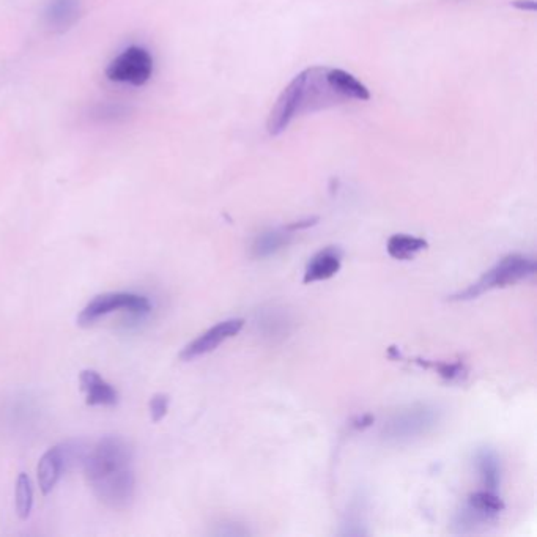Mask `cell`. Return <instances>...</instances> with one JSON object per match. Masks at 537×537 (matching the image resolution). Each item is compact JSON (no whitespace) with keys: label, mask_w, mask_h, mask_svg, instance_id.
Wrapping results in <instances>:
<instances>
[{"label":"cell","mask_w":537,"mask_h":537,"mask_svg":"<svg viewBox=\"0 0 537 537\" xmlns=\"http://www.w3.org/2000/svg\"><path fill=\"white\" fill-rule=\"evenodd\" d=\"M95 497L111 509L130 508L136 493L133 449L123 438L109 435L87 451L82 462Z\"/></svg>","instance_id":"cell-1"},{"label":"cell","mask_w":537,"mask_h":537,"mask_svg":"<svg viewBox=\"0 0 537 537\" xmlns=\"http://www.w3.org/2000/svg\"><path fill=\"white\" fill-rule=\"evenodd\" d=\"M441 421V410L432 404H413L394 413L382 429L389 445H408L432 434Z\"/></svg>","instance_id":"cell-2"},{"label":"cell","mask_w":537,"mask_h":537,"mask_svg":"<svg viewBox=\"0 0 537 537\" xmlns=\"http://www.w3.org/2000/svg\"><path fill=\"white\" fill-rule=\"evenodd\" d=\"M536 260L523 254H509L503 257L495 267L484 273L481 279L475 284L463 290V292L452 295L451 301L475 300L482 293L489 292L501 287L514 286L517 282L533 278L536 275Z\"/></svg>","instance_id":"cell-3"},{"label":"cell","mask_w":537,"mask_h":537,"mask_svg":"<svg viewBox=\"0 0 537 537\" xmlns=\"http://www.w3.org/2000/svg\"><path fill=\"white\" fill-rule=\"evenodd\" d=\"M115 311H126L134 315L149 314L152 304L149 298L136 295V293L111 292L103 293L93 298L86 308L82 309L78 317L79 326H92L104 315Z\"/></svg>","instance_id":"cell-4"},{"label":"cell","mask_w":537,"mask_h":537,"mask_svg":"<svg viewBox=\"0 0 537 537\" xmlns=\"http://www.w3.org/2000/svg\"><path fill=\"white\" fill-rule=\"evenodd\" d=\"M153 75V59L147 49L141 46H131L125 49L119 57L109 63L106 76L111 81L131 84L141 87L150 81Z\"/></svg>","instance_id":"cell-5"},{"label":"cell","mask_w":537,"mask_h":537,"mask_svg":"<svg viewBox=\"0 0 537 537\" xmlns=\"http://www.w3.org/2000/svg\"><path fill=\"white\" fill-rule=\"evenodd\" d=\"M243 326H245L243 319H229L219 322L218 325L212 326L204 334H200L199 338L194 339L191 344L186 345L180 353V360L193 361L199 356L215 352L219 345L226 342L227 339L235 338L243 330Z\"/></svg>","instance_id":"cell-6"},{"label":"cell","mask_w":537,"mask_h":537,"mask_svg":"<svg viewBox=\"0 0 537 537\" xmlns=\"http://www.w3.org/2000/svg\"><path fill=\"white\" fill-rule=\"evenodd\" d=\"M301 111V75L295 76L281 93L268 119V133L279 136Z\"/></svg>","instance_id":"cell-7"},{"label":"cell","mask_w":537,"mask_h":537,"mask_svg":"<svg viewBox=\"0 0 537 537\" xmlns=\"http://www.w3.org/2000/svg\"><path fill=\"white\" fill-rule=\"evenodd\" d=\"M82 393L86 394V402L90 407H114L119 404V393L114 386L109 385L97 371L86 369L79 375Z\"/></svg>","instance_id":"cell-8"},{"label":"cell","mask_w":537,"mask_h":537,"mask_svg":"<svg viewBox=\"0 0 537 537\" xmlns=\"http://www.w3.org/2000/svg\"><path fill=\"white\" fill-rule=\"evenodd\" d=\"M81 0H51L45 10V24L54 34H65L81 18Z\"/></svg>","instance_id":"cell-9"},{"label":"cell","mask_w":537,"mask_h":537,"mask_svg":"<svg viewBox=\"0 0 537 537\" xmlns=\"http://www.w3.org/2000/svg\"><path fill=\"white\" fill-rule=\"evenodd\" d=\"M342 267V251L336 246H328L317 252L304 271V284L328 281L338 275Z\"/></svg>","instance_id":"cell-10"},{"label":"cell","mask_w":537,"mask_h":537,"mask_svg":"<svg viewBox=\"0 0 537 537\" xmlns=\"http://www.w3.org/2000/svg\"><path fill=\"white\" fill-rule=\"evenodd\" d=\"M63 471H67V465H65L60 445L48 449L38 462L37 468L38 484L43 495H49L54 490L57 482L62 478Z\"/></svg>","instance_id":"cell-11"},{"label":"cell","mask_w":537,"mask_h":537,"mask_svg":"<svg viewBox=\"0 0 537 537\" xmlns=\"http://www.w3.org/2000/svg\"><path fill=\"white\" fill-rule=\"evenodd\" d=\"M326 79L341 95L342 100L367 101L371 98L367 87L347 71L339 70V68H326Z\"/></svg>","instance_id":"cell-12"},{"label":"cell","mask_w":537,"mask_h":537,"mask_svg":"<svg viewBox=\"0 0 537 537\" xmlns=\"http://www.w3.org/2000/svg\"><path fill=\"white\" fill-rule=\"evenodd\" d=\"M476 468H478L479 479H481L484 490L497 492L501 484V460L497 452L492 448H482L476 452Z\"/></svg>","instance_id":"cell-13"},{"label":"cell","mask_w":537,"mask_h":537,"mask_svg":"<svg viewBox=\"0 0 537 537\" xmlns=\"http://www.w3.org/2000/svg\"><path fill=\"white\" fill-rule=\"evenodd\" d=\"M256 326L262 338L275 342L278 339L286 338L287 334H289V315L275 308L260 311L257 314Z\"/></svg>","instance_id":"cell-14"},{"label":"cell","mask_w":537,"mask_h":537,"mask_svg":"<svg viewBox=\"0 0 537 537\" xmlns=\"http://www.w3.org/2000/svg\"><path fill=\"white\" fill-rule=\"evenodd\" d=\"M290 240H292V232H289L286 227L267 230L252 243V254L257 259H267V257L275 256L276 252L286 248Z\"/></svg>","instance_id":"cell-15"},{"label":"cell","mask_w":537,"mask_h":537,"mask_svg":"<svg viewBox=\"0 0 537 537\" xmlns=\"http://www.w3.org/2000/svg\"><path fill=\"white\" fill-rule=\"evenodd\" d=\"M427 241L413 235L396 234L389 238L386 251L396 260H412L416 254L427 249Z\"/></svg>","instance_id":"cell-16"},{"label":"cell","mask_w":537,"mask_h":537,"mask_svg":"<svg viewBox=\"0 0 537 537\" xmlns=\"http://www.w3.org/2000/svg\"><path fill=\"white\" fill-rule=\"evenodd\" d=\"M468 508L486 517L489 522L497 520L501 512L504 511V501L498 497L497 492L490 490H481V492L473 493L467 501Z\"/></svg>","instance_id":"cell-17"},{"label":"cell","mask_w":537,"mask_h":537,"mask_svg":"<svg viewBox=\"0 0 537 537\" xmlns=\"http://www.w3.org/2000/svg\"><path fill=\"white\" fill-rule=\"evenodd\" d=\"M16 512L21 520L29 519L30 512L34 508V486L29 475L21 473L16 481Z\"/></svg>","instance_id":"cell-18"},{"label":"cell","mask_w":537,"mask_h":537,"mask_svg":"<svg viewBox=\"0 0 537 537\" xmlns=\"http://www.w3.org/2000/svg\"><path fill=\"white\" fill-rule=\"evenodd\" d=\"M416 363L432 367L448 382H460V380L467 377V367L463 363H427V361H424V363L416 361Z\"/></svg>","instance_id":"cell-19"},{"label":"cell","mask_w":537,"mask_h":537,"mask_svg":"<svg viewBox=\"0 0 537 537\" xmlns=\"http://www.w3.org/2000/svg\"><path fill=\"white\" fill-rule=\"evenodd\" d=\"M169 404H171L169 394L158 393L150 399L149 410L153 423H161L166 418L167 412H169Z\"/></svg>","instance_id":"cell-20"},{"label":"cell","mask_w":537,"mask_h":537,"mask_svg":"<svg viewBox=\"0 0 537 537\" xmlns=\"http://www.w3.org/2000/svg\"><path fill=\"white\" fill-rule=\"evenodd\" d=\"M126 115H128V109L122 104H103V106H97L95 112H93V117H97L103 122H106V120L114 122V120L126 117Z\"/></svg>","instance_id":"cell-21"},{"label":"cell","mask_w":537,"mask_h":537,"mask_svg":"<svg viewBox=\"0 0 537 537\" xmlns=\"http://www.w3.org/2000/svg\"><path fill=\"white\" fill-rule=\"evenodd\" d=\"M317 221H319V218L303 219V221H298V223L289 224L286 229L289 230V232H297V230L309 229V227L315 226Z\"/></svg>","instance_id":"cell-22"},{"label":"cell","mask_w":537,"mask_h":537,"mask_svg":"<svg viewBox=\"0 0 537 537\" xmlns=\"http://www.w3.org/2000/svg\"><path fill=\"white\" fill-rule=\"evenodd\" d=\"M372 424H374V418H372L371 415H364L361 416V418L356 419L355 423H353V427L355 429H366V427H371Z\"/></svg>","instance_id":"cell-23"},{"label":"cell","mask_w":537,"mask_h":537,"mask_svg":"<svg viewBox=\"0 0 537 537\" xmlns=\"http://www.w3.org/2000/svg\"><path fill=\"white\" fill-rule=\"evenodd\" d=\"M523 2L525 4H520L519 0H515L514 7L520 8V10H530V12H533L534 8H536L533 0H523Z\"/></svg>","instance_id":"cell-24"}]
</instances>
